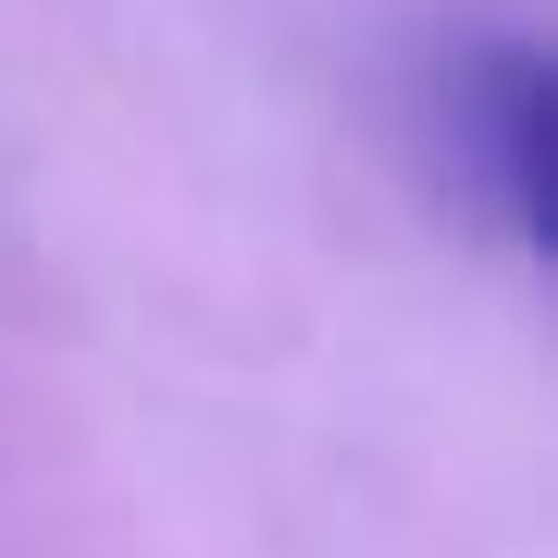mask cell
<instances>
[{"instance_id":"1","label":"cell","mask_w":558,"mask_h":558,"mask_svg":"<svg viewBox=\"0 0 558 558\" xmlns=\"http://www.w3.org/2000/svg\"><path fill=\"white\" fill-rule=\"evenodd\" d=\"M398 112H410L435 199L472 236H497L509 260H546V236H558V75H546V50L497 13H447L398 62Z\"/></svg>"}]
</instances>
